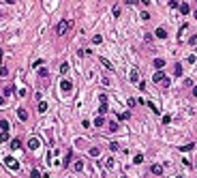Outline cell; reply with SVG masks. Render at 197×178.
Instances as JSON below:
<instances>
[{"instance_id": "obj_1", "label": "cell", "mask_w": 197, "mask_h": 178, "mask_svg": "<svg viewBox=\"0 0 197 178\" xmlns=\"http://www.w3.org/2000/svg\"><path fill=\"white\" fill-rule=\"evenodd\" d=\"M69 28H71V21H69V19H62V21H60V24H58V28H56V32H58L60 37H62V34H64V32H67Z\"/></svg>"}, {"instance_id": "obj_2", "label": "cell", "mask_w": 197, "mask_h": 178, "mask_svg": "<svg viewBox=\"0 0 197 178\" xmlns=\"http://www.w3.org/2000/svg\"><path fill=\"white\" fill-rule=\"evenodd\" d=\"M4 163H7L11 170H17V168H19V163H17V161H15L13 157H4Z\"/></svg>"}, {"instance_id": "obj_3", "label": "cell", "mask_w": 197, "mask_h": 178, "mask_svg": "<svg viewBox=\"0 0 197 178\" xmlns=\"http://www.w3.org/2000/svg\"><path fill=\"white\" fill-rule=\"evenodd\" d=\"M154 34L158 37V39H165V37H167V30H165V28H156Z\"/></svg>"}, {"instance_id": "obj_4", "label": "cell", "mask_w": 197, "mask_h": 178, "mask_svg": "<svg viewBox=\"0 0 197 178\" xmlns=\"http://www.w3.org/2000/svg\"><path fill=\"white\" fill-rule=\"evenodd\" d=\"M163 79H165V75H163V71H156V73H154V82H156V84H161Z\"/></svg>"}, {"instance_id": "obj_5", "label": "cell", "mask_w": 197, "mask_h": 178, "mask_svg": "<svg viewBox=\"0 0 197 178\" xmlns=\"http://www.w3.org/2000/svg\"><path fill=\"white\" fill-rule=\"evenodd\" d=\"M129 77H131V82H133V84H139V75H137V71H131Z\"/></svg>"}, {"instance_id": "obj_6", "label": "cell", "mask_w": 197, "mask_h": 178, "mask_svg": "<svg viewBox=\"0 0 197 178\" xmlns=\"http://www.w3.org/2000/svg\"><path fill=\"white\" fill-rule=\"evenodd\" d=\"M189 11H191V9H189V4H187V2L180 4V13H182V15H189Z\"/></svg>"}, {"instance_id": "obj_7", "label": "cell", "mask_w": 197, "mask_h": 178, "mask_svg": "<svg viewBox=\"0 0 197 178\" xmlns=\"http://www.w3.org/2000/svg\"><path fill=\"white\" fill-rule=\"evenodd\" d=\"M152 174H154V176H161L163 174V168H161V165H152Z\"/></svg>"}, {"instance_id": "obj_8", "label": "cell", "mask_w": 197, "mask_h": 178, "mask_svg": "<svg viewBox=\"0 0 197 178\" xmlns=\"http://www.w3.org/2000/svg\"><path fill=\"white\" fill-rule=\"evenodd\" d=\"M154 67L156 69H163V67H165V60H163V58H154Z\"/></svg>"}, {"instance_id": "obj_9", "label": "cell", "mask_w": 197, "mask_h": 178, "mask_svg": "<svg viewBox=\"0 0 197 178\" xmlns=\"http://www.w3.org/2000/svg\"><path fill=\"white\" fill-rule=\"evenodd\" d=\"M182 71H184V69H182V64H180V62H178V64H176V67H174V73H176V75H178V77H180V75H182Z\"/></svg>"}, {"instance_id": "obj_10", "label": "cell", "mask_w": 197, "mask_h": 178, "mask_svg": "<svg viewBox=\"0 0 197 178\" xmlns=\"http://www.w3.org/2000/svg\"><path fill=\"white\" fill-rule=\"evenodd\" d=\"M193 148H195V144L191 142V144H184V146L180 148V150H182V152H189V150H193Z\"/></svg>"}, {"instance_id": "obj_11", "label": "cell", "mask_w": 197, "mask_h": 178, "mask_svg": "<svg viewBox=\"0 0 197 178\" xmlns=\"http://www.w3.org/2000/svg\"><path fill=\"white\" fill-rule=\"evenodd\" d=\"M60 86H62V90H64V92H69V90H71V82H67V79H64V82L60 84Z\"/></svg>"}, {"instance_id": "obj_12", "label": "cell", "mask_w": 197, "mask_h": 178, "mask_svg": "<svg viewBox=\"0 0 197 178\" xmlns=\"http://www.w3.org/2000/svg\"><path fill=\"white\" fill-rule=\"evenodd\" d=\"M0 129L7 133V129H9V120H0Z\"/></svg>"}, {"instance_id": "obj_13", "label": "cell", "mask_w": 197, "mask_h": 178, "mask_svg": "<svg viewBox=\"0 0 197 178\" xmlns=\"http://www.w3.org/2000/svg\"><path fill=\"white\" fill-rule=\"evenodd\" d=\"M21 146V142H19V139H13V142H11V148H13V150H17Z\"/></svg>"}, {"instance_id": "obj_14", "label": "cell", "mask_w": 197, "mask_h": 178, "mask_svg": "<svg viewBox=\"0 0 197 178\" xmlns=\"http://www.w3.org/2000/svg\"><path fill=\"white\" fill-rule=\"evenodd\" d=\"M99 155H101V150H99V148H90V157H99Z\"/></svg>"}, {"instance_id": "obj_15", "label": "cell", "mask_w": 197, "mask_h": 178, "mask_svg": "<svg viewBox=\"0 0 197 178\" xmlns=\"http://www.w3.org/2000/svg\"><path fill=\"white\" fill-rule=\"evenodd\" d=\"M133 161H135L137 165H139V163H144V155H135V159H133Z\"/></svg>"}, {"instance_id": "obj_16", "label": "cell", "mask_w": 197, "mask_h": 178, "mask_svg": "<svg viewBox=\"0 0 197 178\" xmlns=\"http://www.w3.org/2000/svg\"><path fill=\"white\" fill-rule=\"evenodd\" d=\"M73 168H75V172H79V170H84V163H81V161H75Z\"/></svg>"}, {"instance_id": "obj_17", "label": "cell", "mask_w": 197, "mask_h": 178, "mask_svg": "<svg viewBox=\"0 0 197 178\" xmlns=\"http://www.w3.org/2000/svg\"><path fill=\"white\" fill-rule=\"evenodd\" d=\"M101 64H103V67H107V69H112V62H109L107 58H101Z\"/></svg>"}, {"instance_id": "obj_18", "label": "cell", "mask_w": 197, "mask_h": 178, "mask_svg": "<svg viewBox=\"0 0 197 178\" xmlns=\"http://www.w3.org/2000/svg\"><path fill=\"white\" fill-rule=\"evenodd\" d=\"M103 122H105V120H103V116H96V118H94V125H96V127H101Z\"/></svg>"}, {"instance_id": "obj_19", "label": "cell", "mask_w": 197, "mask_h": 178, "mask_svg": "<svg viewBox=\"0 0 197 178\" xmlns=\"http://www.w3.org/2000/svg\"><path fill=\"white\" fill-rule=\"evenodd\" d=\"M105 168H109V170H112V168H114V157H109V159L105 161Z\"/></svg>"}, {"instance_id": "obj_20", "label": "cell", "mask_w": 197, "mask_h": 178, "mask_svg": "<svg viewBox=\"0 0 197 178\" xmlns=\"http://www.w3.org/2000/svg\"><path fill=\"white\" fill-rule=\"evenodd\" d=\"M71 159H73V152H67V157H64V165H69Z\"/></svg>"}, {"instance_id": "obj_21", "label": "cell", "mask_w": 197, "mask_h": 178, "mask_svg": "<svg viewBox=\"0 0 197 178\" xmlns=\"http://www.w3.org/2000/svg\"><path fill=\"white\" fill-rule=\"evenodd\" d=\"M4 95H7V97L13 95V86H7V88H4Z\"/></svg>"}, {"instance_id": "obj_22", "label": "cell", "mask_w": 197, "mask_h": 178, "mask_svg": "<svg viewBox=\"0 0 197 178\" xmlns=\"http://www.w3.org/2000/svg\"><path fill=\"white\" fill-rule=\"evenodd\" d=\"M45 110H47V103H45V101H43V103H39V112H41V114H43Z\"/></svg>"}, {"instance_id": "obj_23", "label": "cell", "mask_w": 197, "mask_h": 178, "mask_svg": "<svg viewBox=\"0 0 197 178\" xmlns=\"http://www.w3.org/2000/svg\"><path fill=\"white\" fill-rule=\"evenodd\" d=\"M7 139H9V133L2 131V133H0V142H7Z\"/></svg>"}, {"instance_id": "obj_24", "label": "cell", "mask_w": 197, "mask_h": 178, "mask_svg": "<svg viewBox=\"0 0 197 178\" xmlns=\"http://www.w3.org/2000/svg\"><path fill=\"white\" fill-rule=\"evenodd\" d=\"M60 73H69V64H67V62H64L62 67H60Z\"/></svg>"}, {"instance_id": "obj_25", "label": "cell", "mask_w": 197, "mask_h": 178, "mask_svg": "<svg viewBox=\"0 0 197 178\" xmlns=\"http://www.w3.org/2000/svg\"><path fill=\"white\" fill-rule=\"evenodd\" d=\"M19 118H21V120H26V118H28V112H24V110H19Z\"/></svg>"}, {"instance_id": "obj_26", "label": "cell", "mask_w": 197, "mask_h": 178, "mask_svg": "<svg viewBox=\"0 0 197 178\" xmlns=\"http://www.w3.org/2000/svg\"><path fill=\"white\" fill-rule=\"evenodd\" d=\"M99 112H101V114H105V112H107V103H101V107H99Z\"/></svg>"}, {"instance_id": "obj_27", "label": "cell", "mask_w": 197, "mask_h": 178, "mask_svg": "<svg viewBox=\"0 0 197 178\" xmlns=\"http://www.w3.org/2000/svg\"><path fill=\"white\" fill-rule=\"evenodd\" d=\"M120 146H118V142H112V144H109V150H118Z\"/></svg>"}, {"instance_id": "obj_28", "label": "cell", "mask_w": 197, "mask_h": 178, "mask_svg": "<svg viewBox=\"0 0 197 178\" xmlns=\"http://www.w3.org/2000/svg\"><path fill=\"white\" fill-rule=\"evenodd\" d=\"M30 178H41V174H39V170H32V174H30Z\"/></svg>"}, {"instance_id": "obj_29", "label": "cell", "mask_w": 197, "mask_h": 178, "mask_svg": "<svg viewBox=\"0 0 197 178\" xmlns=\"http://www.w3.org/2000/svg\"><path fill=\"white\" fill-rule=\"evenodd\" d=\"M109 131H118V125H116V122H109Z\"/></svg>"}, {"instance_id": "obj_30", "label": "cell", "mask_w": 197, "mask_h": 178, "mask_svg": "<svg viewBox=\"0 0 197 178\" xmlns=\"http://www.w3.org/2000/svg\"><path fill=\"white\" fill-rule=\"evenodd\" d=\"M4 105V99H2V97H0V107H2Z\"/></svg>"}, {"instance_id": "obj_31", "label": "cell", "mask_w": 197, "mask_h": 178, "mask_svg": "<svg viewBox=\"0 0 197 178\" xmlns=\"http://www.w3.org/2000/svg\"><path fill=\"white\" fill-rule=\"evenodd\" d=\"M193 95H195V97H197V86H195V88H193Z\"/></svg>"}, {"instance_id": "obj_32", "label": "cell", "mask_w": 197, "mask_h": 178, "mask_svg": "<svg viewBox=\"0 0 197 178\" xmlns=\"http://www.w3.org/2000/svg\"><path fill=\"white\" fill-rule=\"evenodd\" d=\"M0 60H2V50H0Z\"/></svg>"}, {"instance_id": "obj_33", "label": "cell", "mask_w": 197, "mask_h": 178, "mask_svg": "<svg viewBox=\"0 0 197 178\" xmlns=\"http://www.w3.org/2000/svg\"><path fill=\"white\" fill-rule=\"evenodd\" d=\"M176 178H182V176H176Z\"/></svg>"}]
</instances>
